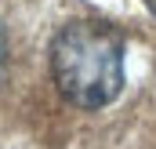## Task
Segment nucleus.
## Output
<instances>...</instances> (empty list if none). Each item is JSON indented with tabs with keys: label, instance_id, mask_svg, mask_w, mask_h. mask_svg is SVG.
<instances>
[{
	"label": "nucleus",
	"instance_id": "2",
	"mask_svg": "<svg viewBox=\"0 0 156 149\" xmlns=\"http://www.w3.org/2000/svg\"><path fill=\"white\" fill-rule=\"evenodd\" d=\"M4 62H7V37H4V29H0V73H4Z\"/></svg>",
	"mask_w": 156,
	"mask_h": 149
},
{
	"label": "nucleus",
	"instance_id": "1",
	"mask_svg": "<svg viewBox=\"0 0 156 149\" xmlns=\"http://www.w3.org/2000/svg\"><path fill=\"white\" fill-rule=\"evenodd\" d=\"M51 73L66 102L102 109L123 87V40L102 22H69L51 44Z\"/></svg>",
	"mask_w": 156,
	"mask_h": 149
},
{
	"label": "nucleus",
	"instance_id": "3",
	"mask_svg": "<svg viewBox=\"0 0 156 149\" xmlns=\"http://www.w3.org/2000/svg\"><path fill=\"white\" fill-rule=\"evenodd\" d=\"M145 4H149V11H153V15H156V0H145Z\"/></svg>",
	"mask_w": 156,
	"mask_h": 149
}]
</instances>
